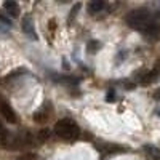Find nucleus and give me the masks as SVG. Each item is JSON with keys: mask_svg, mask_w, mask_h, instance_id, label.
Here are the masks:
<instances>
[{"mask_svg": "<svg viewBox=\"0 0 160 160\" xmlns=\"http://www.w3.org/2000/svg\"><path fill=\"white\" fill-rule=\"evenodd\" d=\"M125 21L130 28L142 31L146 26H149L152 22V11L148 8H135L127 15Z\"/></svg>", "mask_w": 160, "mask_h": 160, "instance_id": "nucleus-1", "label": "nucleus"}, {"mask_svg": "<svg viewBox=\"0 0 160 160\" xmlns=\"http://www.w3.org/2000/svg\"><path fill=\"white\" fill-rule=\"evenodd\" d=\"M55 133L64 141H75L80 136V128L74 120L61 118L55 123Z\"/></svg>", "mask_w": 160, "mask_h": 160, "instance_id": "nucleus-2", "label": "nucleus"}, {"mask_svg": "<svg viewBox=\"0 0 160 160\" xmlns=\"http://www.w3.org/2000/svg\"><path fill=\"white\" fill-rule=\"evenodd\" d=\"M0 112H2V115L5 117V120H7L8 123H16V120H18L16 112L11 109V106L8 102L2 101V104H0Z\"/></svg>", "mask_w": 160, "mask_h": 160, "instance_id": "nucleus-3", "label": "nucleus"}, {"mask_svg": "<svg viewBox=\"0 0 160 160\" xmlns=\"http://www.w3.org/2000/svg\"><path fill=\"white\" fill-rule=\"evenodd\" d=\"M142 32L149 40H158L160 38V24L151 22L149 26H146V28L142 29Z\"/></svg>", "mask_w": 160, "mask_h": 160, "instance_id": "nucleus-4", "label": "nucleus"}, {"mask_svg": "<svg viewBox=\"0 0 160 160\" xmlns=\"http://www.w3.org/2000/svg\"><path fill=\"white\" fill-rule=\"evenodd\" d=\"M22 31H24V34H28L32 40L37 38V34L34 31V24H32V19L31 18H24L22 19Z\"/></svg>", "mask_w": 160, "mask_h": 160, "instance_id": "nucleus-5", "label": "nucleus"}, {"mask_svg": "<svg viewBox=\"0 0 160 160\" xmlns=\"http://www.w3.org/2000/svg\"><path fill=\"white\" fill-rule=\"evenodd\" d=\"M3 8L8 11L10 16H18L19 15V5L16 2H13V0H7V2H3Z\"/></svg>", "mask_w": 160, "mask_h": 160, "instance_id": "nucleus-6", "label": "nucleus"}, {"mask_svg": "<svg viewBox=\"0 0 160 160\" xmlns=\"http://www.w3.org/2000/svg\"><path fill=\"white\" fill-rule=\"evenodd\" d=\"M158 75H160L158 69H152L151 72H148V74L141 78V83H142V85H151V83H154L155 80L158 78Z\"/></svg>", "mask_w": 160, "mask_h": 160, "instance_id": "nucleus-7", "label": "nucleus"}, {"mask_svg": "<svg viewBox=\"0 0 160 160\" xmlns=\"http://www.w3.org/2000/svg\"><path fill=\"white\" fill-rule=\"evenodd\" d=\"M104 8H106V2H102V0H95V2L88 3V11L90 13H99Z\"/></svg>", "mask_w": 160, "mask_h": 160, "instance_id": "nucleus-8", "label": "nucleus"}, {"mask_svg": "<svg viewBox=\"0 0 160 160\" xmlns=\"http://www.w3.org/2000/svg\"><path fill=\"white\" fill-rule=\"evenodd\" d=\"M51 130L50 128H40V131L37 133V139L40 141V142H43V141H48L50 139V136H51Z\"/></svg>", "mask_w": 160, "mask_h": 160, "instance_id": "nucleus-9", "label": "nucleus"}, {"mask_svg": "<svg viewBox=\"0 0 160 160\" xmlns=\"http://www.w3.org/2000/svg\"><path fill=\"white\" fill-rule=\"evenodd\" d=\"M34 120L37 123H43L45 120H48V115L43 112V111H37L35 114H34Z\"/></svg>", "mask_w": 160, "mask_h": 160, "instance_id": "nucleus-10", "label": "nucleus"}, {"mask_svg": "<svg viewBox=\"0 0 160 160\" xmlns=\"http://www.w3.org/2000/svg\"><path fill=\"white\" fill-rule=\"evenodd\" d=\"M144 149L148 151V152H151L152 157L160 158V149H158V148H154V146H144Z\"/></svg>", "mask_w": 160, "mask_h": 160, "instance_id": "nucleus-11", "label": "nucleus"}, {"mask_svg": "<svg viewBox=\"0 0 160 160\" xmlns=\"http://www.w3.org/2000/svg\"><path fill=\"white\" fill-rule=\"evenodd\" d=\"M88 50H90V53L93 51V53H95L96 50H99V47H101V43L99 42H95V40H91V42H88Z\"/></svg>", "mask_w": 160, "mask_h": 160, "instance_id": "nucleus-12", "label": "nucleus"}, {"mask_svg": "<svg viewBox=\"0 0 160 160\" xmlns=\"http://www.w3.org/2000/svg\"><path fill=\"white\" fill-rule=\"evenodd\" d=\"M80 10V3H77V5H74L72 7V10H71V15H69V22H72V19L75 18V15H77V11Z\"/></svg>", "mask_w": 160, "mask_h": 160, "instance_id": "nucleus-13", "label": "nucleus"}, {"mask_svg": "<svg viewBox=\"0 0 160 160\" xmlns=\"http://www.w3.org/2000/svg\"><path fill=\"white\" fill-rule=\"evenodd\" d=\"M18 160H35V155L34 154H24V155L18 157Z\"/></svg>", "mask_w": 160, "mask_h": 160, "instance_id": "nucleus-14", "label": "nucleus"}, {"mask_svg": "<svg viewBox=\"0 0 160 160\" xmlns=\"http://www.w3.org/2000/svg\"><path fill=\"white\" fill-rule=\"evenodd\" d=\"M0 21H2V22H5L7 26H10V24H11V19H8L7 16H3L2 13H0Z\"/></svg>", "mask_w": 160, "mask_h": 160, "instance_id": "nucleus-15", "label": "nucleus"}, {"mask_svg": "<svg viewBox=\"0 0 160 160\" xmlns=\"http://www.w3.org/2000/svg\"><path fill=\"white\" fill-rule=\"evenodd\" d=\"M152 96H154V99H157V101H160V88H158L157 91H154V95H152Z\"/></svg>", "mask_w": 160, "mask_h": 160, "instance_id": "nucleus-16", "label": "nucleus"}, {"mask_svg": "<svg viewBox=\"0 0 160 160\" xmlns=\"http://www.w3.org/2000/svg\"><path fill=\"white\" fill-rule=\"evenodd\" d=\"M112 99H114V91H111L108 95V101H112Z\"/></svg>", "mask_w": 160, "mask_h": 160, "instance_id": "nucleus-17", "label": "nucleus"}, {"mask_svg": "<svg viewBox=\"0 0 160 160\" xmlns=\"http://www.w3.org/2000/svg\"><path fill=\"white\" fill-rule=\"evenodd\" d=\"M0 130H2V125H0Z\"/></svg>", "mask_w": 160, "mask_h": 160, "instance_id": "nucleus-18", "label": "nucleus"}, {"mask_svg": "<svg viewBox=\"0 0 160 160\" xmlns=\"http://www.w3.org/2000/svg\"><path fill=\"white\" fill-rule=\"evenodd\" d=\"M157 114H160V111H158V112H157Z\"/></svg>", "mask_w": 160, "mask_h": 160, "instance_id": "nucleus-19", "label": "nucleus"}]
</instances>
